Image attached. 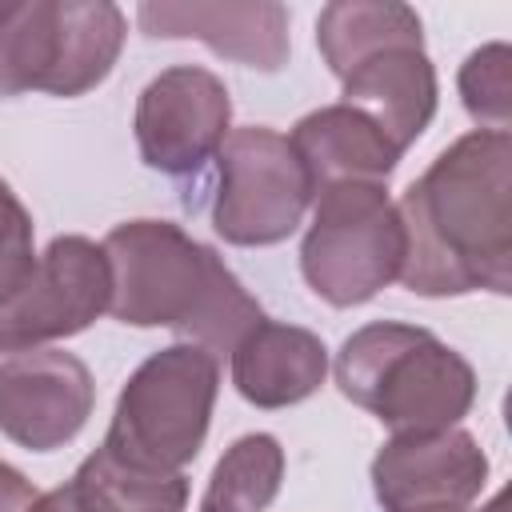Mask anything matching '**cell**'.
Masks as SVG:
<instances>
[{
	"label": "cell",
	"instance_id": "obj_1",
	"mask_svg": "<svg viewBox=\"0 0 512 512\" xmlns=\"http://www.w3.org/2000/svg\"><path fill=\"white\" fill-rule=\"evenodd\" d=\"M400 284L416 296L512 292V136L464 132L396 200Z\"/></svg>",
	"mask_w": 512,
	"mask_h": 512
},
{
	"label": "cell",
	"instance_id": "obj_2",
	"mask_svg": "<svg viewBox=\"0 0 512 512\" xmlns=\"http://www.w3.org/2000/svg\"><path fill=\"white\" fill-rule=\"evenodd\" d=\"M100 248L112 272L108 312L120 324L172 328L220 360L264 320V308L224 256L172 220H124Z\"/></svg>",
	"mask_w": 512,
	"mask_h": 512
},
{
	"label": "cell",
	"instance_id": "obj_3",
	"mask_svg": "<svg viewBox=\"0 0 512 512\" xmlns=\"http://www.w3.org/2000/svg\"><path fill=\"white\" fill-rule=\"evenodd\" d=\"M316 48L348 108L364 112L400 152L436 116V68L416 8L396 0H336L316 16Z\"/></svg>",
	"mask_w": 512,
	"mask_h": 512
},
{
	"label": "cell",
	"instance_id": "obj_4",
	"mask_svg": "<svg viewBox=\"0 0 512 512\" xmlns=\"http://www.w3.org/2000/svg\"><path fill=\"white\" fill-rule=\"evenodd\" d=\"M336 384L392 436L456 428L476 400L472 364L428 328L396 320H372L340 344Z\"/></svg>",
	"mask_w": 512,
	"mask_h": 512
},
{
	"label": "cell",
	"instance_id": "obj_5",
	"mask_svg": "<svg viewBox=\"0 0 512 512\" xmlns=\"http://www.w3.org/2000/svg\"><path fill=\"white\" fill-rule=\"evenodd\" d=\"M124 36L128 16L112 0L0 4V100L92 92L116 68Z\"/></svg>",
	"mask_w": 512,
	"mask_h": 512
},
{
	"label": "cell",
	"instance_id": "obj_6",
	"mask_svg": "<svg viewBox=\"0 0 512 512\" xmlns=\"http://www.w3.org/2000/svg\"><path fill=\"white\" fill-rule=\"evenodd\" d=\"M220 360L200 344L152 352L120 388L104 448L148 472H184L208 436Z\"/></svg>",
	"mask_w": 512,
	"mask_h": 512
},
{
	"label": "cell",
	"instance_id": "obj_7",
	"mask_svg": "<svg viewBox=\"0 0 512 512\" xmlns=\"http://www.w3.org/2000/svg\"><path fill=\"white\" fill-rule=\"evenodd\" d=\"M312 200V224L300 244V272L324 304L356 308L400 280L404 224L388 184H328Z\"/></svg>",
	"mask_w": 512,
	"mask_h": 512
},
{
	"label": "cell",
	"instance_id": "obj_8",
	"mask_svg": "<svg viewBox=\"0 0 512 512\" xmlns=\"http://www.w3.org/2000/svg\"><path fill=\"white\" fill-rule=\"evenodd\" d=\"M312 204L308 172L276 128H232L216 156L212 228L224 244L268 248L288 240Z\"/></svg>",
	"mask_w": 512,
	"mask_h": 512
},
{
	"label": "cell",
	"instance_id": "obj_9",
	"mask_svg": "<svg viewBox=\"0 0 512 512\" xmlns=\"http://www.w3.org/2000/svg\"><path fill=\"white\" fill-rule=\"evenodd\" d=\"M132 128L140 160L152 172H164L168 180L184 184V208L196 212L204 172L232 132L228 84L200 64L164 68L144 84Z\"/></svg>",
	"mask_w": 512,
	"mask_h": 512
},
{
	"label": "cell",
	"instance_id": "obj_10",
	"mask_svg": "<svg viewBox=\"0 0 512 512\" xmlns=\"http://www.w3.org/2000/svg\"><path fill=\"white\" fill-rule=\"evenodd\" d=\"M112 304L108 256L88 236H56L32 276L0 304V352H32L68 340L100 320Z\"/></svg>",
	"mask_w": 512,
	"mask_h": 512
},
{
	"label": "cell",
	"instance_id": "obj_11",
	"mask_svg": "<svg viewBox=\"0 0 512 512\" xmlns=\"http://www.w3.org/2000/svg\"><path fill=\"white\" fill-rule=\"evenodd\" d=\"M372 492L384 512H460L488 484V456L472 432H400L372 456Z\"/></svg>",
	"mask_w": 512,
	"mask_h": 512
},
{
	"label": "cell",
	"instance_id": "obj_12",
	"mask_svg": "<svg viewBox=\"0 0 512 512\" xmlns=\"http://www.w3.org/2000/svg\"><path fill=\"white\" fill-rule=\"evenodd\" d=\"M92 404V372L72 352L32 348L0 360V432L28 452H52L76 440Z\"/></svg>",
	"mask_w": 512,
	"mask_h": 512
},
{
	"label": "cell",
	"instance_id": "obj_13",
	"mask_svg": "<svg viewBox=\"0 0 512 512\" xmlns=\"http://www.w3.org/2000/svg\"><path fill=\"white\" fill-rule=\"evenodd\" d=\"M136 24L152 40H200L216 56L256 72H280L292 52L288 8L276 0H252V4L144 0L136 8Z\"/></svg>",
	"mask_w": 512,
	"mask_h": 512
},
{
	"label": "cell",
	"instance_id": "obj_14",
	"mask_svg": "<svg viewBox=\"0 0 512 512\" xmlns=\"http://www.w3.org/2000/svg\"><path fill=\"white\" fill-rule=\"evenodd\" d=\"M328 376V348L300 324L260 320L232 348V384L256 408H292Z\"/></svg>",
	"mask_w": 512,
	"mask_h": 512
},
{
	"label": "cell",
	"instance_id": "obj_15",
	"mask_svg": "<svg viewBox=\"0 0 512 512\" xmlns=\"http://www.w3.org/2000/svg\"><path fill=\"white\" fill-rule=\"evenodd\" d=\"M288 144L296 148L312 196L328 184H348V180H368V184H388V176L400 164V148L356 108L348 104H328L296 120L288 132Z\"/></svg>",
	"mask_w": 512,
	"mask_h": 512
},
{
	"label": "cell",
	"instance_id": "obj_16",
	"mask_svg": "<svg viewBox=\"0 0 512 512\" xmlns=\"http://www.w3.org/2000/svg\"><path fill=\"white\" fill-rule=\"evenodd\" d=\"M76 512H184L188 476L184 472H148L104 444L76 468L68 480Z\"/></svg>",
	"mask_w": 512,
	"mask_h": 512
},
{
	"label": "cell",
	"instance_id": "obj_17",
	"mask_svg": "<svg viewBox=\"0 0 512 512\" xmlns=\"http://www.w3.org/2000/svg\"><path fill=\"white\" fill-rule=\"evenodd\" d=\"M284 480V448L268 432H248L216 460L200 512H264Z\"/></svg>",
	"mask_w": 512,
	"mask_h": 512
},
{
	"label": "cell",
	"instance_id": "obj_18",
	"mask_svg": "<svg viewBox=\"0 0 512 512\" xmlns=\"http://www.w3.org/2000/svg\"><path fill=\"white\" fill-rule=\"evenodd\" d=\"M460 100L464 112L484 132H508L512 120V52L508 44H484L460 64Z\"/></svg>",
	"mask_w": 512,
	"mask_h": 512
},
{
	"label": "cell",
	"instance_id": "obj_19",
	"mask_svg": "<svg viewBox=\"0 0 512 512\" xmlns=\"http://www.w3.org/2000/svg\"><path fill=\"white\" fill-rule=\"evenodd\" d=\"M36 248H32V216L20 196L0 180V304L32 276Z\"/></svg>",
	"mask_w": 512,
	"mask_h": 512
},
{
	"label": "cell",
	"instance_id": "obj_20",
	"mask_svg": "<svg viewBox=\"0 0 512 512\" xmlns=\"http://www.w3.org/2000/svg\"><path fill=\"white\" fill-rule=\"evenodd\" d=\"M36 500H40V492L32 488V480L20 468L0 460V512H32Z\"/></svg>",
	"mask_w": 512,
	"mask_h": 512
},
{
	"label": "cell",
	"instance_id": "obj_21",
	"mask_svg": "<svg viewBox=\"0 0 512 512\" xmlns=\"http://www.w3.org/2000/svg\"><path fill=\"white\" fill-rule=\"evenodd\" d=\"M32 512H76L68 484H60V488H52V492H40V500L32 504Z\"/></svg>",
	"mask_w": 512,
	"mask_h": 512
},
{
	"label": "cell",
	"instance_id": "obj_22",
	"mask_svg": "<svg viewBox=\"0 0 512 512\" xmlns=\"http://www.w3.org/2000/svg\"><path fill=\"white\" fill-rule=\"evenodd\" d=\"M460 512H468V508H460ZM480 512H504V500H500V496H496V500H492V504H488V508H480Z\"/></svg>",
	"mask_w": 512,
	"mask_h": 512
}]
</instances>
